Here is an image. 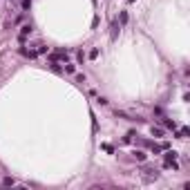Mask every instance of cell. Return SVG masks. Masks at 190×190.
Returning <instances> with one entry per match:
<instances>
[{"instance_id": "1", "label": "cell", "mask_w": 190, "mask_h": 190, "mask_svg": "<svg viewBox=\"0 0 190 190\" xmlns=\"http://www.w3.org/2000/svg\"><path fill=\"white\" fill-rule=\"evenodd\" d=\"M157 177H159L157 172H152V170H146V172H143V175H141V179H143V181L148 183V181H154V179H157Z\"/></svg>"}, {"instance_id": "2", "label": "cell", "mask_w": 190, "mask_h": 190, "mask_svg": "<svg viewBox=\"0 0 190 190\" xmlns=\"http://www.w3.org/2000/svg\"><path fill=\"white\" fill-rule=\"evenodd\" d=\"M152 134H157V136H161V134H163V130H159V128H152Z\"/></svg>"}, {"instance_id": "3", "label": "cell", "mask_w": 190, "mask_h": 190, "mask_svg": "<svg viewBox=\"0 0 190 190\" xmlns=\"http://www.w3.org/2000/svg\"><path fill=\"white\" fill-rule=\"evenodd\" d=\"M134 157L139 159V161H143V159H146V154H143V152H134Z\"/></svg>"}]
</instances>
